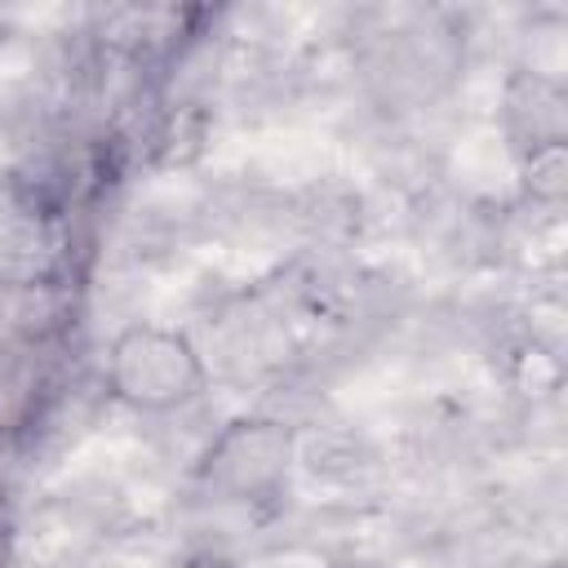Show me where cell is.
I'll use <instances>...</instances> for the list:
<instances>
[{
	"label": "cell",
	"instance_id": "obj_2",
	"mask_svg": "<svg viewBox=\"0 0 568 568\" xmlns=\"http://www.w3.org/2000/svg\"><path fill=\"white\" fill-rule=\"evenodd\" d=\"M288 466H293V430L275 417H240L209 444L200 475L226 497L257 506L288 484Z\"/></svg>",
	"mask_w": 568,
	"mask_h": 568
},
{
	"label": "cell",
	"instance_id": "obj_1",
	"mask_svg": "<svg viewBox=\"0 0 568 568\" xmlns=\"http://www.w3.org/2000/svg\"><path fill=\"white\" fill-rule=\"evenodd\" d=\"M106 386L120 404L138 413H173L204 395L209 368L186 333L160 324H133L111 342Z\"/></svg>",
	"mask_w": 568,
	"mask_h": 568
}]
</instances>
